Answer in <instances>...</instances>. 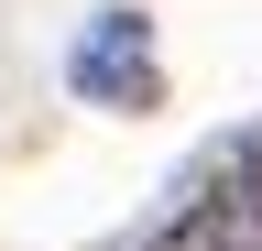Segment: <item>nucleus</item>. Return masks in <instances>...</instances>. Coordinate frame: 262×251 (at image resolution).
Here are the masks:
<instances>
[{"label": "nucleus", "instance_id": "1", "mask_svg": "<svg viewBox=\"0 0 262 251\" xmlns=\"http://www.w3.org/2000/svg\"><path fill=\"white\" fill-rule=\"evenodd\" d=\"M66 87L88 109H164V66H153L142 11H98L77 33V55H66Z\"/></svg>", "mask_w": 262, "mask_h": 251}, {"label": "nucleus", "instance_id": "2", "mask_svg": "<svg viewBox=\"0 0 262 251\" xmlns=\"http://www.w3.org/2000/svg\"><path fill=\"white\" fill-rule=\"evenodd\" d=\"M153 251H241V230H229V218H219L208 197H186V208L153 230Z\"/></svg>", "mask_w": 262, "mask_h": 251}]
</instances>
